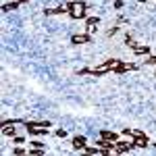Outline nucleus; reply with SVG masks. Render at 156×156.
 Returning a JSON list of instances; mask_svg holds the SVG:
<instances>
[{"label": "nucleus", "instance_id": "obj_1", "mask_svg": "<svg viewBox=\"0 0 156 156\" xmlns=\"http://www.w3.org/2000/svg\"><path fill=\"white\" fill-rule=\"evenodd\" d=\"M48 127H52L50 121H25V129L31 135H46Z\"/></svg>", "mask_w": 156, "mask_h": 156}, {"label": "nucleus", "instance_id": "obj_2", "mask_svg": "<svg viewBox=\"0 0 156 156\" xmlns=\"http://www.w3.org/2000/svg\"><path fill=\"white\" fill-rule=\"evenodd\" d=\"M69 17L71 19H85L87 17V4H85L83 0L69 2Z\"/></svg>", "mask_w": 156, "mask_h": 156}, {"label": "nucleus", "instance_id": "obj_3", "mask_svg": "<svg viewBox=\"0 0 156 156\" xmlns=\"http://www.w3.org/2000/svg\"><path fill=\"white\" fill-rule=\"evenodd\" d=\"M121 65V60H106V62H102V65H98V67H94L92 69V75L96 77V75H106V73H110V71H115L117 67Z\"/></svg>", "mask_w": 156, "mask_h": 156}, {"label": "nucleus", "instance_id": "obj_4", "mask_svg": "<svg viewBox=\"0 0 156 156\" xmlns=\"http://www.w3.org/2000/svg\"><path fill=\"white\" fill-rule=\"evenodd\" d=\"M133 148V140L131 142H123V140H117L115 142V150H117V154H125V152H131Z\"/></svg>", "mask_w": 156, "mask_h": 156}, {"label": "nucleus", "instance_id": "obj_5", "mask_svg": "<svg viewBox=\"0 0 156 156\" xmlns=\"http://www.w3.org/2000/svg\"><path fill=\"white\" fill-rule=\"evenodd\" d=\"M133 146H135V148H148V146H150L148 135H146V133H142V135H133Z\"/></svg>", "mask_w": 156, "mask_h": 156}, {"label": "nucleus", "instance_id": "obj_6", "mask_svg": "<svg viewBox=\"0 0 156 156\" xmlns=\"http://www.w3.org/2000/svg\"><path fill=\"white\" fill-rule=\"evenodd\" d=\"M62 12H69V4H60L54 9H44V15H62Z\"/></svg>", "mask_w": 156, "mask_h": 156}, {"label": "nucleus", "instance_id": "obj_7", "mask_svg": "<svg viewBox=\"0 0 156 156\" xmlns=\"http://www.w3.org/2000/svg\"><path fill=\"white\" fill-rule=\"evenodd\" d=\"M135 69H137V65H135V62H121L119 67H117V69H115V73H127V71H135Z\"/></svg>", "mask_w": 156, "mask_h": 156}, {"label": "nucleus", "instance_id": "obj_8", "mask_svg": "<svg viewBox=\"0 0 156 156\" xmlns=\"http://www.w3.org/2000/svg\"><path fill=\"white\" fill-rule=\"evenodd\" d=\"M85 146H87V140H85L83 135H75L73 137V148L75 150H83Z\"/></svg>", "mask_w": 156, "mask_h": 156}, {"label": "nucleus", "instance_id": "obj_9", "mask_svg": "<svg viewBox=\"0 0 156 156\" xmlns=\"http://www.w3.org/2000/svg\"><path fill=\"white\" fill-rule=\"evenodd\" d=\"M25 2H27V0H17V2H9V4H4V6H2V11H4V12L17 11V9H19V6H23Z\"/></svg>", "mask_w": 156, "mask_h": 156}, {"label": "nucleus", "instance_id": "obj_10", "mask_svg": "<svg viewBox=\"0 0 156 156\" xmlns=\"http://www.w3.org/2000/svg\"><path fill=\"white\" fill-rule=\"evenodd\" d=\"M90 34H81V36H73L71 37V42L73 44H90Z\"/></svg>", "mask_w": 156, "mask_h": 156}, {"label": "nucleus", "instance_id": "obj_11", "mask_svg": "<svg viewBox=\"0 0 156 156\" xmlns=\"http://www.w3.org/2000/svg\"><path fill=\"white\" fill-rule=\"evenodd\" d=\"M100 137H104V140H110V142H117L119 140V135L115 131H108V129H104V131H100Z\"/></svg>", "mask_w": 156, "mask_h": 156}, {"label": "nucleus", "instance_id": "obj_12", "mask_svg": "<svg viewBox=\"0 0 156 156\" xmlns=\"http://www.w3.org/2000/svg\"><path fill=\"white\" fill-rule=\"evenodd\" d=\"M133 52H135L137 56H150V48H148V46H140V44L133 48Z\"/></svg>", "mask_w": 156, "mask_h": 156}, {"label": "nucleus", "instance_id": "obj_13", "mask_svg": "<svg viewBox=\"0 0 156 156\" xmlns=\"http://www.w3.org/2000/svg\"><path fill=\"white\" fill-rule=\"evenodd\" d=\"M125 46H129V48H135V46H137V42H135V40H133L131 36H125Z\"/></svg>", "mask_w": 156, "mask_h": 156}, {"label": "nucleus", "instance_id": "obj_14", "mask_svg": "<svg viewBox=\"0 0 156 156\" xmlns=\"http://www.w3.org/2000/svg\"><path fill=\"white\" fill-rule=\"evenodd\" d=\"M44 142H40V140H31V142H29V148H42V150H44Z\"/></svg>", "mask_w": 156, "mask_h": 156}, {"label": "nucleus", "instance_id": "obj_15", "mask_svg": "<svg viewBox=\"0 0 156 156\" xmlns=\"http://www.w3.org/2000/svg\"><path fill=\"white\" fill-rule=\"evenodd\" d=\"M12 154L23 156V154H29V150H25V148H21V146H19V148H15V150H12Z\"/></svg>", "mask_w": 156, "mask_h": 156}, {"label": "nucleus", "instance_id": "obj_16", "mask_svg": "<svg viewBox=\"0 0 156 156\" xmlns=\"http://www.w3.org/2000/svg\"><path fill=\"white\" fill-rule=\"evenodd\" d=\"M12 144H17V146L25 144V137H23V135H15V137H12Z\"/></svg>", "mask_w": 156, "mask_h": 156}, {"label": "nucleus", "instance_id": "obj_17", "mask_svg": "<svg viewBox=\"0 0 156 156\" xmlns=\"http://www.w3.org/2000/svg\"><path fill=\"white\" fill-rule=\"evenodd\" d=\"M56 137H67V131H65V129H56Z\"/></svg>", "mask_w": 156, "mask_h": 156}, {"label": "nucleus", "instance_id": "obj_18", "mask_svg": "<svg viewBox=\"0 0 156 156\" xmlns=\"http://www.w3.org/2000/svg\"><path fill=\"white\" fill-rule=\"evenodd\" d=\"M146 65H156V56H148V60H146Z\"/></svg>", "mask_w": 156, "mask_h": 156}, {"label": "nucleus", "instance_id": "obj_19", "mask_svg": "<svg viewBox=\"0 0 156 156\" xmlns=\"http://www.w3.org/2000/svg\"><path fill=\"white\" fill-rule=\"evenodd\" d=\"M117 31H119V27H112V29H108V36H115Z\"/></svg>", "mask_w": 156, "mask_h": 156}, {"label": "nucleus", "instance_id": "obj_20", "mask_svg": "<svg viewBox=\"0 0 156 156\" xmlns=\"http://www.w3.org/2000/svg\"><path fill=\"white\" fill-rule=\"evenodd\" d=\"M115 9H123V0H117L115 2Z\"/></svg>", "mask_w": 156, "mask_h": 156}, {"label": "nucleus", "instance_id": "obj_21", "mask_svg": "<svg viewBox=\"0 0 156 156\" xmlns=\"http://www.w3.org/2000/svg\"><path fill=\"white\" fill-rule=\"evenodd\" d=\"M152 146H154V148H156V144H152Z\"/></svg>", "mask_w": 156, "mask_h": 156}]
</instances>
